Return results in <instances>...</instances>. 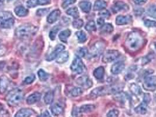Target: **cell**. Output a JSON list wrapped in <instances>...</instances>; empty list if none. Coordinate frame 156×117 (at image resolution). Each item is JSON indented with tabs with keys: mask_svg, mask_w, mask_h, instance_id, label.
I'll return each mask as SVG.
<instances>
[{
	"mask_svg": "<svg viewBox=\"0 0 156 117\" xmlns=\"http://www.w3.org/2000/svg\"><path fill=\"white\" fill-rule=\"evenodd\" d=\"M82 112L80 111L79 108H75L72 112V115L75 117H80L82 116Z\"/></svg>",
	"mask_w": 156,
	"mask_h": 117,
	"instance_id": "7dc6e473",
	"label": "cell"
},
{
	"mask_svg": "<svg viewBox=\"0 0 156 117\" xmlns=\"http://www.w3.org/2000/svg\"><path fill=\"white\" fill-rule=\"evenodd\" d=\"M4 114H5V111L2 105H0V116H3Z\"/></svg>",
	"mask_w": 156,
	"mask_h": 117,
	"instance_id": "11a10c76",
	"label": "cell"
},
{
	"mask_svg": "<svg viewBox=\"0 0 156 117\" xmlns=\"http://www.w3.org/2000/svg\"><path fill=\"white\" fill-rule=\"evenodd\" d=\"M117 91H118V89L116 86H101L92 90L90 95L92 97L95 98L99 96L114 93Z\"/></svg>",
	"mask_w": 156,
	"mask_h": 117,
	"instance_id": "277c9868",
	"label": "cell"
},
{
	"mask_svg": "<svg viewBox=\"0 0 156 117\" xmlns=\"http://www.w3.org/2000/svg\"><path fill=\"white\" fill-rule=\"evenodd\" d=\"M33 114V111L28 108L20 109L17 112L15 117H30Z\"/></svg>",
	"mask_w": 156,
	"mask_h": 117,
	"instance_id": "e0dca14e",
	"label": "cell"
},
{
	"mask_svg": "<svg viewBox=\"0 0 156 117\" xmlns=\"http://www.w3.org/2000/svg\"><path fill=\"white\" fill-rule=\"evenodd\" d=\"M133 1L137 5H143L146 3L147 0H133Z\"/></svg>",
	"mask_w": 156,
	"mask_h": 117,
	"instance_id": "f5cc1de1",
	"label": "cell"
},
{
	"mask_svg": "<svg viewBox=\"0 0 156 117\" xmlns=\"http://www.w3.org/2000/svg\"><path fill=\"white\" fill-rule=\"evenodd\" d=\"M27 5L29 8L35 7L37 5V0H28Z\"/></svg>",
	"mask_w": 156,
	"mask_h": 117,
	"instance_id": "c3c4849f",
	"label": "cell"
},
{
	"mask_svg": "<svg viewBox=\"0 0 156 117\" xmlns=\"http://www.w3.org/2000/svg\"><path fill=\"white\" fill-rule=\"evenodd\" d=\"M61 15V11L59 10H55L52 12L47 18V22L49 24L55 22Z\"/></svg>",
	"mask_w": 156,
	"mask_h": 117,
	"instance_id": "4fadbf2b",
	"label": "cell"
},
{
	"mask_svg": "<svg viewBox=\"0 0 156 117\" xmlns=\"http://www.w3.org/2000/svg\"><path fill=\"white\" fill-rule=\"evenodd\" d=\"M50 110L52 114L55 116H58L63 113L64 109L61 105L58 104H55L50 107Z\"/></svg>",
	"mask_w": 156,
	"mask_h": 117,
	"instance_id": "ac0fdd59",
	"label": "cell"
},
{
	"mask_svg": "<svg viewBox=\"0 0 156 117\" xmlns=\"http://www.w3.org/2000/svg\"><path fill=\"white\" fill-rule=\"evenodd\" d=\"M41 97V94L39 93L38 92L34 93L30 95L27 98V102L28 104H34L40 100Z\"/></svg>",
	"mask_w": 156,
	"mask_h": 117,
	"instance_id": "2e32d148",
	"label": "cell"
},
{
	"mask_svg": "<svg viewBox=\"0 0 156 117\" xmlns=\"http://www.w3.org/2000/svg\"><path fill=\"white\" fill-rule=\"evenodd\" d=\"M155 48H156V42L155 43Z\"/></svg>",
	"mask_w": 156,
	"mask_h": 117,
	"instance_id": "6f0895ef",
	"label": "cell"
},
{
	"mask_svg": "<svg viewBox=\"0 0 156 117\" xmlns=\"http://www.w3.org/2000/svg\"><path fill=\"white\" fill-rule=\"evenodd\" d=\"M79 6L83 13H88L91 10V3L87 1H82L79 4Z\"/></svg>",
	"mask_w": 156,
	"mask_h": 117,
	"instance_id": "cb8c5ba5",
	"label": "cell"
},
{
	"mask_svg": "<svg viewBox=\"0 0 156 117\" xmlns=\"http://www.w3.org/2000/svg\"><path fill=\"white\" fill-rule=\"evenodd\" d=\"M131 21H132V18L130 16L119 15L116 18V23L118 25H123L128 24L131 22Z\"/></svg>",
	"mask_w": 156,
	"mask_h": 117,
	"instance_id": "9a60e30c",
	"label": "cell"
},
{
	"mask_svg": "<svg viewBox=\"0 0 156 117\" xmlns=\"http://www.w3.org/2000/svg\"><path fill=\"white\" fill-rule=\"evenodd\" d=\"M130 91L136 95H139L141 93V90L139 86L135 83H133L130 86Z\"/></svg>",
	"mask_w": 156,
	"mask_h": 117,
	"instance_id": "f546056e",
	"label": "cell"
},
{
	"mask_svg": "<svg viewBox=\"0 0 156 117\" xmlns=\"http://www.w3.org/2000/svg\"><path fill=\"white\" fill-rule=\"evenodd\" d=\"M99 15L101 17V18H108L111 15V14L108 10H103L99 13Z\"/></svg>",
	"mask_w": 156,
	"mask_h": 117,
	"instance_id": "bcb514c9",
	"label": "cell"
},
{
	"mask_svg": "<svg viewBox=\"0 0 156 117\" xmlns=\"http://www.w3.org/2000/svg\"><path fill=\"white\" fill-rule=\"evenodd\" d=\"M38 28L30 24H25L18 27L15 30V35L20 38H24L34 35Z\"/></svg>",
	"mask_w": 156,
	"mask_h": 117,
	"instance_id": "7a4b0ae2",
	"label": "cell"
},
{
	"mask_svg": "<svg viewBox=\"0 0 156 117\" xmlns=\"http://www.w3.org/2000/svg\"><path fill=\"white\" fill-rule=\"evenodd\" d=\"M143 87L148 91H154L156 89V76H147L144 79Z\"/></svg>",
	"mask_w": 156,
	"mask_h": 117,
	"instance_id": "52a82bcc",
	"label": "cell"
},
{
	"mask_svg": "<svg viewBox=\"0 0 156 117\" xmlns=\"http://www.w3.org/2000/svg\"><path fill=\"white\" fill-rule=\"evenodd\" d=\"M85 29L88 32L95 31L96 30V27L95 25V22L93 21H90L85 26Z\"/></svg>",
	"mask_w": 156,
	"mask_h": 117,
	"instance_id": "836d02e7",
	"label": "cell"
},
{
	"mask_svg": "<svg viewBox=\"0 0 156 117\" xmlns=\"http://www.w3.org/2000/svg\"><path fill=\"white\" fill-rule=\"evenodd\" d=\"M101 32L103 33H112L113 30V26L111 24H104L102 26H101Z\"/></svg>",
	"mask_w": 156,
	"mask_h": 117,
	"instance_id": "4316f807",
	"label": "cell"
},
{
	"mask_svg": "<svg viewBox=\"0 0 156 117\" xmlns=\"http://www.w3.org/2000/svg\"><path fill=\"white\" fill-rule=\"evenodd\" d=\"M12 18H13V15L10 12L6 11L0 13V22Z\"/></svg>",
	"mask_w": 156,
	"mask_h": 117,
	"instance_id": "d6a6232c",
	"label": "cell"
},
{
	"mask_svg": "<svg viewBox=\"0 0 156 117\" xmlns=\"http://www.w3.org/2000/svg\"><path fill=\"white\" fill-rule=\"evenodd\" d=\"M107 6L106 3L103 0H97L94 5V10L99 11L105 9Z\"/></svg>",
	"mask_w": 156,
	"mask_h": 117,
	"instance_id": "7402d4cb",
	"label": "cell"
},
{
	"mask_svg": "<svg viewBox=\"0 0 156 117\" xmlns=\"http://www.w3.org/2000/svg\"><path fill=\"white\" fill-rule=\"evenodd\" d=\"M58 31H59L58 27V26H55V27H54V28H53L52 29V30L50 31V32H49V38L52 40H55Z\"/></svg>",
	"mask_w": 156,
	"mask_h": 117,
	"instance_id": "8d00e7d4",
	"label": "cell"
},
{
	"mask_svg": "<svg viewBox=\"0 0 156 117\" xmlns=\"http://www.w3.org/2000/svg\"><path fill=\"white\" fill-rule=\"evenodd\" d=\"M9 84V80L7 77L1 76L0 77V93H5L8 87Z\"/></svg>",
	"mask_w": 156,
	"mask_h": 117,
	"instance_id": "5bb4252c",
	"label": "cell"
},
{
	"mask_svg": "<svg viewBox=\"0 0 156 117\" xmlns=\"http://www.w3.org/2000/svg\"><path fill=\"white\" fill-rule=\"evenodd\" d=\"M65 47L62 45H58L55 49H54V50L50 53V54L48 57L47 58V61H53L54 60L55 58L61 53L62 52V51L65 49Z\"/></svg>",
	"mask_w": 156,
	"mask_h": 117,
	"instance_id": "30bf717a",
	"label": "cell"
},
{
	"mask_svg": "<svg viewBox=\"0 0 156 117\" xmlns=\"http://www.w3.org/2000/svg\"><path fill=\"white\" fill-rule=\"evenodd\" d=\"M144 41V39L140 32L133 31L127 36L125 42V45L129 50L136 52L142 47Z\"/></svg>",
	"mask_w": 156,
	"mask_h": 117,
	"instance_id": "6da1fadb",
	"label": "cell"
},
{
	"mask_svg": "<svg viewBox=\"0 0 156 117\" xmlns=\"http://www.w3.org/2000/svg\"><path fill=\"white\" fill-rule=\"evenodd\" d=\"M49 11V9H39L37 11H36V15L39 17H42L45 15Z\"/></svg>",
	"mask_w": 156,
	"mask_h": 117,
	"instance_id": "7bdbcfd3",
	"label": "cell"
},
{
	"mask_svg": "<svg viewBox=\"0 0 156 117\" xmlns=\"http://www.w3.org/2000/svg\"><path fill=\"white\" fill-rule=\"evenodd\" d=\"M129 9V6L126 3L121 1L116 3L112 8L113 12L115 13H117L120 11H127Z\"/></svg>",
	"mask_w": 156,
	"mask_h": 117,
	"instance_id": "8fae6325",
	"label": "cell"
},
{
	"mask_svg": "<svg viewBox=\"0 0 156 117\" xmlns=\"http://www.w3.org/2000/svg\"><path fill=\"white\" fill-rule=\"evenodd\" d=\"M125 65L122 62H118L115 63L111 68V72L113 75H118L120 73L125 69Z\"/></svg>",
	"mask_w": 156,
	"mask_h": 117,
	"instance_id": "7c38bea8",
	"label": "cell"
},
{
	"mask_svg": "<svg viewBox=\"0 0 156 117\" xmlns=\"http://www.w3.org/2000/svg\"><path fill=\"white\" fill-rule=\"evenodd\" d=\"M71 69L72 72L78 74H81L84 72L85 66L79 57L76 56L74 58L71 66Z\"/></svg>",
	"mask_w": 156,
	"mask_h": 117,
	"instance_id": "5b68a950",
	"label": "cell"
},
{
	"mask_svg": "<svg viewBox=\"0 0 156 117\" xmlns=\"http://www.w3.org/2000/svg\"><path fill=\"white\" fill-rule=\"evenodd\" d=\"M147 14L151 17L156 18V6H151L147 11Z\"/></svg>",
	"mask_w": 156,
	"mask_h": 117,
	"instance_id": "74e56055",
	"label": "cell"
},
{
	"mask_svg": "<svg viewBox=\"0 0 156 117\" xmlns=\"http://www.w3.org/2000/svg\"><path fill=\"white\" fill-rule=\"evenodd\" d=\"M144 25L147 27H156V21L147 20L144 21Z\"/></svg>",
	"mask_w": 156,
	"mask_h": 117,
	"instance_id": "f6af8a7d",
	"label": "cell"
},
{
	"mask_svg": "<svg viewBox=\"0 0 156 117\" xmlns=\"http://www.w3.org/2000/svg\"><path fill=\"white\" fill-rule=\"evenodd\" d=\"M76 35L78 38V41L80 43H84L87 40V36L86 34L82 31H78L76 33Z\"/></svg>",
	"mask_w": 156,
	"mask_h": 117,
	"instance_id": "1f68e13d",
	"label": "cell"
},
{
	"mask_svg": "<svg viewBox=\"0 0 156 117\" xmlns=\"http://www.w3.org/2000/svg\"><path fill=\"white\" fill-rule=\"evenodd\" d=\"M72 24L75 28L79 29L83 25V21L82 20H76L73 22Z\"/></svg>",
	"mask_w": 156,
	"mask_h": 117,
	"instance_id": "f35d334b",
	"label": "cell"
},
{
	"mask_svg": "<svg viewBox=\"0 0 156 117\" xmlns=\"http://www.w3.org/2000/svg\"><path fill=\"white\" fill-rule=\"evenodd\" d=\"M119 114V111L118 109H114L111 110L107 114V117H118Z\"/></svg>",
	"mask_w": 156,
	"mask_h": 117,
	"instance_id": "60d3db41",
	"label": "cell"
},
{
	"mask_svg": "<svg viewBox=\"0 0 156 117\" xmlns=\"http://www.w3.org/2000/svg\"><path fill=\"white\" fill-rule=\"evenodd\" d=\"M95 106L94 105H90V104H87V105H83L82 107L79 108L80 111L82 113H87L90 112L94 110Z\"/></svg>",
	"mask_w": 156,
	"mask_h": 117,
	"instance_id": "83f0119b",
	"label": "cell"
},
{
	"mask_svg": "<svg viewBox=\"0 0 156 117\" xmlns=\"http://www.w3.org/2000/svg\"><path fill=\"white\" fill-rule=\"evenodd\" d=\"M71 34V31L69 29H66L61 32L59 35V38L62 42L66 43L68 38L70 36Z\"/></svg>",
	"mask_w": 156,
	"mask_h": 117,
	"instance_id": "d4e9b609",
	"label": "cell"
},
{
	"mask_svg": "<svg viewBox=\"0 0 156 117\" xmlns=\"http://www.w3.org/2000/svg\"><path fill=\"white\" fill-rule=\"evenodd\" d=\"M83 93V91L82 88L79 87H75L73 88L71 91V95L72 97H78L80 95Z\"/></svg>",
	"mask_w": 156,
	"mask_h": 117,
	"instance_id": "d590c367",
	"label": "cell"
},
{
	"mask_svg": "<svg viewBox=\"0 0 156 117\" xmlns=\"http://www.w3.org/2000/svg\"><path fill=\"white\" fill-rule=\"evenodd\" d=\"M39 117H51V116L48 111H45L42 113V114L40 115Z\"/></svg>",
	"mask_w": 156,
	"mask_h": 117,
	"instance_id": "db71d44e",
	"label": "cell"
},
{
	"mask_svg": "<svg viewBox=\"0 0 156 117\" xmlns=\"http://www.w3.org/2000/svg\"><path fill=\"white\" fill-rule=\"evenodd\" d=\"M119 51L116 50H107L103 56L102 61L104 63H111L115 60H116V58L119 57Z\"/></svg>",
	"mask_w": 156,
	"mask_h": 117,
	"instance_id": "8992f818",
	"label": "cell"
},
{
	"mask_svg": "<svg viewBox=\"0 0 156 117\" xmlns=\"http://www.w3.org/2000/svg\"><path fill=\"white\" fill-rule=\"evenodd\" d=\"M69 58V54L68 52H61L59 55L57 59V62L58 63H64L66 62Z\"/></svg>",
	"mask_w": 156,
	"mask_h": 117,
	"instance_id": "603a6c76",
	"label": "cell"
},
{
	"mask_svg": "<svg viewBox=\"0 0 156 117\" xmlns=\"http://www.w3.org/2000/svg\"><path fill=\"white\" fill-rule=\"evenodd\" d=\"M8 1H11V0H8Z\"/></svg>",
	"mask_w": 156,
	"mask_h": 117,
	"instance_id": "91938a15",
	"label": "cell"
},
{
	"mask_svg": "<svg viewBox=\"0 0 156 117\" xmlns=\"http://www.w3.org/2000/svg\"><path fill=\"white\" fill-rule=\"evenodd\" d=\"M147 105L146 102H143L134 109L135 112L140 115L146 114L147 111Z\"/></svg>",
	"mask_w": 156,
	"mask_h": 117,
	"instance_id": "d6986e66",
	"label": "cell"
},
{
	"mask_svg": "<svg viewBox=\"0 0 156 117\" xmlns=\"http://www.w3.org/2000/svg\"><path fill=\"white\" fill-rule=\"evenodd\" d=\"M14 24V20L13 18L5 20L0 22V27L3 28H11Z\"/></svg>",
	"mask_w": 156,
	"mask_h": 117,
	"instance_id": "484cf974",
	"label": "cell"
},
{
	"mask_svg": "<svg viewBox=\"0 0 156 117\" xmlns=\"http://www.w3.org/2000/svg\"><path fill=\"white\" fill-rule=\"evenodd\" d=\"M50 0H37V4L41 6L47 5L49 4Z\"/></svg>",
	"mask_w": 156,
	"mask_h": 117,
	"instance_id": "681fc988",
	"label": "cell"
},
{
	"mask_svg": "<svg viewBox=\"0 0 156 117\" xmlns=\"http://www.w3.org/2000/svg\"><path fill=\"white\" fill-rule=\"evenodd\" d=\"M15 14L20 17H25L28 15V11L27 9H26L25 7L22 6H19L15 8L14 10Z\"/></svg>",
	"mask_w": 156,
	"mask_h": 117,
	"instance_id": "44dd1931",
	"label": "cell"
},
{
	"mask_svg": "<svg viewBox=\"0 0 156 117\" xmlns=\"http://www.w3.org/2000/svg\"><path fill=\"white\" fill-rule=\"evenodd\" d=\"M38 75L39 79L43 81H46L49 77V75L46 73L45 72H44L42 69H40L38 72Z\"/></svg>",
	"mask_w": 156,
	"mask_h": 117,
	"instance_id": "e575fe53",
	"label": "cell"
},
{
	"mask_svg": "<svg viewBox=\"0 0 156 117\" xmlns=\"http://www.w3.org/2000/svg\"><path fill=\"white\" fill-rule=\"evenodd\" d=\"M105 48V44L101 41L96 42L91 48V54L93 56L100 55Z\"/></svg>",
	"mask_w": 156,
	"mask_h": 117,
	"instance_id": "ba28073f",
	"label": "cell"
},
{
	"mask_svg": "<svg viewBox=\"0 0 156 117\" xmlns=\"http://www.w3.org/2000/svg\"><path fill=\"white\" fill-rule=\"evenodd\" d=\"M4 1V0H0V3H3Z\"/></svg>",
	"mask_w": 156,
	"mask_h": 117,
	"instance_id": "9f6ffc18",
	"label": "cell"
},
{
	"mask_svg": "<svg viewBox=\"0 0 156 117\" xmlns=\"http://www.w3.org/2000/svg\"><path fill=\"white\" fill-rule=\"evenodd\" d=\"M150 101H151V97H150V94H145L144 96L143 97V102L148 104V103L150 102Z\"/></svg>",
	"mask_w": 156,
	"mask_h": 117,
	"instance_id": "f907efd6",
	"label": "cell"
},
{
	"mask_svg": "<svg viewBox=\"0 0 156 117\" xmlns=\"http://www.w3.org/2000/svg\"><path fill=\"white\" fill-rule=\"evenodd\" d=\"M87 50L85 47L80 48L78 50V57H85L87 54Z\"/></svg>",
	"mask_w": 156,
	"mask_h": 117,
	"instance_id": "b9f144b4",
	"label": "cell"
},
{
	"mask_svg": "<svg viewBox=\"0 0 156 117\" xmlns=\"http://www.w3.org/2000/svg\"><path fill=\"white\" fill-rule=\"evenodd\" d=\"M76 0H63L62 7L63 8H65L69 6L70 5L73 4L76 2Z\"/></svg>",
	"mask_w": 156,
	"mask_h": 117,
	"instance_id": "ab89813d",
	"label": "cell"
},
{
	"mask_svg": "<svg viewBox=\"0 0 156 117\" xmlns=\"http://www.w3.org/2000/svg\"><path fill=\"white\" fill-rule=\"evenodd\" d=\"M105 69L103 67H99L96 68L93 72V75L96 77V79L98 80H101L103 78L105 75Z\"/></svg>",
	"mask_w": 156,
	"mask_h": 117,
	"instance_id": "ffe728a7",
	"label": "cell"
},
{
	"mask_svg": "<svg viewBox=\"0 0 156 117\" xmlns=\"http://www.w3.org/2000/svg\"><path fill=\"white\" fill-rule=\"evenodd\" d=\"M35 79V77L34 75H31L25 78V79L24 80V83L26 84H29L31 83H32Z\"/></svg>",
	"mask_w": 156,
	"mask_h": 117,
	"instance_id": "ee69618b",
	"label": "cell"
},
{
	"mask_svg": "<svg viewBox=\"0 0 156 117\" xmlns=\"http://www.w3.org/2000/svg\"><path fill=\"white\" fill-rule=\"evenodd\" d=\"M66 14L72 16L74 18H78L79 17V13L78 11V10L76 7H72L69 8V10H67Z\"/></svg>",
	"mask_w": 156,
	"mask_h": 117,
	"instance_id": "4dcf8cb0",
	"label": "cell"
},
{
	"mask_svg": "<svg viewBox=\"0 0 156 117\" xmlns=\"http://www.w3.org/2000/svg\"><path fill=\"white\" fill-rule=\"evenodd\" d=\"M24 98V93L22 90L17 88L11 91L7 97V101L11 106L20 104Z\"/></svg>",
	"mask_w": 156,
	"mask_h": 117,
	"instance_id": "3957f363",
	"label": "cell"
},
{
	"mask_svg": "<svg viewBox=\"0 0 156 117\" xmlns=\"http://www.w3.org/2000/svg\"><path fill=\"white\" fill-rule=\"evenodd\" d=\"M54 98V94L52 91H48L46 93L44 97V101L46 104H50L53 102Z\"/></svg>",
	"mask_w": 156,
	"mask_h": 117,
	"instance_id": "f1b7e54d",
	"label": "cell"
},
{
	"mask_svg": "<svg viewBox=\"0 0 156 117\" xmlns=\"http://www.w3.org/2000/svg\"><path fill=\"white\" fill-rule=\"evenodd\" d=\"M1 40H0V44H1Z\"/></svg>",
	"mask_w": 156,
	"mask_h": 117,
	"instance_id": "680465c9",
	"label": "cell"
},
{
	"mask_svg": "<svg viewBox=\"0 0 156 117\" xmlns=\"http://www.w3.org/2000/svg\"><path fill=\"white\" fill-rule=\"evenodd\" d=\"M76 83L86 89L90 88L93 84L92 80L87 76H83L78 78L76 80Z\"/></svg>",
	"mask_w": 156,
	"mask_h": 117,
	"instance_id": "9c48e42d",
	"label": "cell"
},
{
	"mask_svg": "<svg viewBox=\"0 0 156 117\" xmlns=\"http://www.w3.org/2000/svg\"><path fill=\"white\" fill-rule=\"evenodd\" d=\"M97 23L98 25L102 26L104 24H105V20H104V19L103 18L100 17L97 20Z\"/></svg>",
	"mask_w": 156,
	"mask_h": 117,
	"instance_id": "816d5d0a",
	"label": "cell"
}]
</instances>
